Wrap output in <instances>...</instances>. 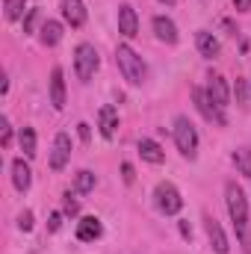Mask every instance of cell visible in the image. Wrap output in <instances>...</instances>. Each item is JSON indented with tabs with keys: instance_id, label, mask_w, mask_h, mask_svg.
Returning <instances> with one entry per match:
<instances>
[{
	"instance_id": "1",
	"label": "cell",
	"mask_w": 251,
	"mask_h": 254,
	"mask_svg": "<svg viewBox=\"0 0 251 254\" xmlns=\"http://www.w3.org/2000/svg\"><path fill=\"white\" fill-rule=\"evenodd\" d=\"M225 204H228V213H231V222H234V231H237V240H240L243 252L251 254L249 201H246V192L237 187V181H228V184H225Z\"/></svg>"
},
{
	"instance_id": "2",
	"label": "cell",
	"mask_w": 251,
	"mask_h": 254,
	"mask_svg": "<svg viewBox=\"0 0 251 254\" xmlns=\"http://www.w3.org/2000/svg\"><path fill=\"white\" fill-rule=\"evenodd\" d=\"M116 65H119V71H122V77H125L130 86H142L145 83V63H142V57L130 48V45H119L116 48Z\"/></svg>"
},
{
	"instance_id": "3",
	"label": "cell",
	"mask_w": 251,
	"mask_h": 254,
	"mask_svg": "<svg viewBox=\"0 0 251 254\" xmlns=\"http://www.w3.org/2000/svg\"><path fill=\"white\" fill-rule=\"evenodd\" d=\"M172 133H175V145H178V151H181L187 160H195V154H198V130H195V125L189 122L187 116H178Z\"/></svg>"
},
{
	"instance_id": "4",
	"label": "cell",
	"mask_w": 251,
	"mask_h": 254,
	"mask_svg": "<svg viewBox=\"0 0 251 254\" xmlns=\"http://www.w3.org/2000/svg\"><path fill=\"white\" fill-rule=\"evenodd\" d=\"M98 65H101V57H98L95 45H89V42L77 45V51H74V71H77V77H80L83 83H89V80L95 77Z\"/></svg>"
},
{
	"instance_id": "5",
	"label": "cell",
	"mask_w": 251,
	"mask_h": 254,
	"mask_svg": "<svg viewBox=\"0 0 251 254\" xmlns=\"http://www.w3.org/2000/svg\"><path fill=\"white\" fill-rule=\"evenodd\" d=\"M154 204H157V210H160V213L175 216V213H181L184 198H181V192H178V187H175V184L160 181V184H157V190H154Z\"/></svg>"
},
{
	"instance_id": "6",
	"label": "cell",
	"mask_w": 251,
	"mask_h": 254,
	"mask_svg": "<svg viewBox=\"0 0 251 254\" xmlns=\"http://www.w3.org/2000/svg\"><path fill=\"white\" fill-rule=\"evenodd\" d=\"M207 95H210V101L216 104V110H219V113H225V110L231 107V89H228V83H225V77H222V74H210Z\"/></svg>"
},
{
	"instance_id": "7",
	"label": "cell",
	"mask_w": 251,
	"mask_h": 254,
	"mask_svg": "<svg viewBox=\"0 0 251 254\" xmlns=\"http://www.w3.org/2000/svg\"><path fill=\"white\" fill-rule=\"evenodd\" d=\"M192 101H195V110L207 119V122H216V125H225L228 119H225V113H219L216 110V104L210 101V95H207V89H192Z\"/></svg>"
},
{
	"instance_id": "8",
	"label": "cell",
	"mask_w": 251,
	"mask_h": 254,
	"mask_svg": "<svg viewBox=\"0 0 251 254\" xmlns=\"http://www.w3.org/2000/svg\"><path fill=\"white\" fill-rule=\"evenodd\" d=\"M68 160H71V136L68 133H57L54 148H51V169L60 172V169H65Z\"/></svg>"
},
{
	"instance_id": "9",
	"label": "cell",
	"mask_w": 251,
	"mask_h": 254,
	"mask_svg": "<svg viewBox=\"0 0 251 254\" xmlns=\"http://www.w3.org/2000/svg\"><path fill=\"white\" fill-rule=\"evenodd\" d=\"M101 234H104V225H101L98 216H83L77 222V240L80 243H95Z\"/></svg>"
},
{
	"instance_id": "10",
	"label": "cell",
	"mask_w": 251,
	"mask_h": 254,
	"mask_svg": "<svg viewBox=\"0 0 251 254\" xmlns=\"http://www.w3.org/2000/svg\"><path fill=\"white\" fill-rule=\"evenodd\" d=\"M119 33L125 36V39H133V36H139V15H136V9L133 6H119Z\"/></svg>"
},
{
	"instance_id": "11",
	"label": "cell",
	"mask_w": 251,
	"mask_h": 254,
	"mask_svg": "<svg viewBox=\"0 0 251 254\" xmlns=\"http://www.w3.org/2000/svg\"><path fill=\"white\" fill-rule=\"evenodd\" d=\"M151 27H154V36H157L160 42H166V45H175V42H178V27H175L172 18L157 15V18L151 21Z\"/></svg>"
},
{
	"instance_id": "12",
	"label": "cell",
	"mask_w": 251,
	"mask_h": 254,
	"mask_svg": "<svg viewBox=\"0 0 251 254\" xmlns=\"http://www.w3.org/2000/svg\"><path fill=\"white\" fill-rule=\"evenodd\" d=\"M98 127H101V136L104 139H113L116 136V130H119V110L116 107H101V113H98Z\"/></svg>"
},
{
	"instance_id": "13",
	"label": "cell",
	"mask_w": 251,
	"mask_h": 254,
	"mask_svg": "<svg viewBox=\"0 0 251 254\" xmlns=\"http://www.w3.org/2000/svg\"><path fill=\"white\" fill-rule=\"evenodd\" d=\"M207 222V237H210V246H213V252L216 254H228V237H225V231H222V225L213 219V216H207L204 219Z\"/></svg>"
},
{
	"instance_id": "14",
	"label": "cell",
	"mask_w": 251,
	"mask_h": 254,
	"mask_svg": "<svg viewBox=\"0 0 251 254\" xmlns=\"http://www.w3.org/2000/svg\"><path fill=\"white\" fill-rule=\"evenodd\" d=\"M195 45H198V54L201 57H207V60H216L219 57V39L210 30H198L195 33Z\"/></svg>"
},
{
	"instance_id": "15",
	"label": "cell",
	"mask_w": 251,
	"mask_h": 254,
	"mask_svg": "<svg viewBox=\"0 0 251 254\" xmlns=\"http://www.w3.org/2000/svg\"><path fill=\"white\" fill-rule=\"evenodd\" d=\"M12 184H15V190L18 192H27L30 190V184H33V172H30V166L18 157V160H12Z\"/></svg>"
},
{
	"instance_id": "16",
	"label": "cell",
	"mask_w": 251,
	"mask_h": 254,
	"mask_svg": "<svg viewBox=\"0 0 251 254\" xmlns=\"http://www.w3.org/2000/svg\"><path fill=\"white\" fill-rule=\"evenodd\" d=\"M63 18L71 27H83L86 24V6H83V0H63Z\"/></svg>"
},
{
	"instance_id": "17",
	"label": "cell",
	"mask_w": 251,
	"mask_h": 254,
	"mask_svg": "<svg viewBox=\"0 0 251 254\" xmlns=\"http://www.w3.org/2000/svg\"><path fill=\"white\" fill-rule=\"evenodd\" d=\"M51 104H54V110H63V107H65V77H63V68H54V71H51Z\"/></svg>"
},
{
	"instance_id": "18",
	"label": "cell",
	"mask_w": 251,
	"mask_h": 254,
	"mask_svg": "<svg viewBox=\"0 0 251 254\" xmlns=\"http://www.w3.org/2000/svg\"><path fill=\"white\" fill-rule=\"evenodd\" d=\"M139 157H142L145 163H151V166H160V163L166 160V151H163L154 139H139Z\"/></svg>"
},
{
	"instance_id": "19",
	"label": "cell",
	"mask_w": 251,
	"mask_h": 254,
	"mask_svg": "<svg viewBox=\"0 0 251 254\" xmlns=\"http://www.w3.org/2000/svg\"><path fill=\"white\" fill-rule=\"evenodd\" d=\"M39 33H42V45L54 48V45H60V39H63V24H60V21H45Z\"/></svg>"
},
{
	"instance_id": "20",
	"label": "cell",
	"mask_w": 251,
	"mask_h": 254,
	"mask_svg": "<svg viewBox=\"0 0 251 254\" xmlns=\"http://www.w3.org/2000/svg\"><path fill=\"white\" fill-rule=\"evenodd\" d=\"M18 142H21L24 157H36V130H33V127H21Z\"/></svg>"
},
{
	"instance_id": "21",
	"label": "cell",
	"mask_w": 251,
	"mask_h": 254,
	"mask_svg": "<svg viewBox=\"0 0 251 254\" xmlns=\"http://www.w3.org/2000/svg\"><path fill=\"white\" fill-rule=\"evenodd\" d=\"M3 12H6V21H18L27 9V0H3Z\"/></svg>"
},
{
	"instance_id": "22",
	"label": "cell",
	"mask_w": 251,
	"mask_h": 254,
	"mask_svg": "<svg viewBox=\"0 0 251 254\" xmlns=\"http://www.w3.org/2000/svg\"><path fill=\"white\" fill-rule=\"evenodd\" d=\"M234 166L240 169V175L251 178V148H240V151H234Z\"/></svg>"
},
{
	"instance_id": "23",
	"label": "cell",
	"mask_w": 251,
	"mask_h": 254,
	"mask_svg": "<svg viewBox=\"0 0 251 254\" xmlns=\"http://www.w3.org/2000/svg\"><path fill=\"white\" fill-rule=\"evenodd\" d=\"M74 187L80 195H86V192L95 190V175L89 172V169H83V172H77V178H74Z\"/></svg>"
},
{
	"instance_id": "24",
	"label": "cell",
	"mask_w": 251,
	"mask_h": 254,
	"mask_svg": "<svg viewBox=\"0 0 251 254\" xmlns=\"http://www.w3.org/2000/svg\"><path fill=\"white\" fill-rule=\"evenodd\" d=\"M63 210H65V216H77V213H80V201H77L71 192L63 195Z\"/></svg>"
},
{
	"instance_id": "25",
	"label": "cell",
	"mask_w": 251,
	"mask_h": 254,
	"mask_svg": "<svg viewBox=\"0 0 251 254\" xmlns=\"http://www.w3.org/2000/svg\"><path fill=\"white\" fill-rule=\"evenodd\" d=\"M36 21H39V9H30V12H27V18H24V33H33Z\"/></svg>"
},
{
	"instance_id": "26",
	"label": "cell",
	"mask_w": 251,
	"mask_h": 254,
	"mask_svg": "<svg viewBox=\"0 0 251 254\" xmlns=\"http://www.w3.org/2000/svg\"><path fill=\"white\" fill-rule=\"evenodd\" d=\"M18 228H21V231H33V213H30V210H24V213L18 216Z\"/></svg>"
},
{
	"instance_id": "27",
	"label": "cell",
	"mask_w": 251,
	"mask_h": 254,
	"mask_svg": "<svg viewBox=\"0 0 251 254\" xmlns=\"http://www.w3.org/2000/svg\"><path fill=\"white\" fill-rule=\"evenodd\" d=\"M0 133H3V148H9V142H12V127H9V119H0Z\"/></svg>"
},
{
	"instance_id": "28",
	"label": "cell",
	"mask_w": 251,
	"mask_h": 254,
	"mask_svg": "<svg viewBox=\"0 0 251 254\" xmlns=\"http://www.w3.org/2000/svg\"><path fill=\"white\" fill-rule=\"evenodd\" d=\"M51 231H60L63 228V213H51V225H48Z\"/></svg>"
},
{
	"instance_id": "29",
	"label": "cell",
	"mask_w": 251,
	"mask_h": 254,
	"mask_svg": "<svg viewBox=\"0 0 251 254\" xmlns=\"http://www.w3.org/2000/svg\"><path fill=\"white\" fill-rule=\"evenodd\" d=\"M122 175H125V184H133V178H136V175H133V166H130V163H122Z\"/></svg>"
},
{
	"instance_id": "30",
	"label": "cell",
	"mask_w": 251,
	"mask_h": 254,
	"mask_svg": "<svg viewBox=\"0 0 251 254\" xmlns=\"http://www.w3.org/2000/svg\"><path fill=\"white\" fill-rule=\"evenodd\" d=\"M234 9L237 12H251V0H234Z\"/></svg>"
},
{
	"instance_id": "31",
	"label": "cell",
	"mask_w": 251,
	"mask_h": 254,
	"mask_svg": "<svg viewBox=\"0 0 251 254\" xmlns=\"http://www.w3.org/2000/svg\"><path fill=\"white\" fill-rule=\"evenodd\" d=\"M80 139L89 142V125H80Z\"/></svg>"
},
{
	"instance_id": "32",
	"label": "cell",
	"mask_w": 251,
	"mask_h": 254,
	"mask_svg": "<svg viewBox=\"0 0 251 254\" xmlns=\"http://www.w3.org/2000/svg\"><path fill=\"white\" fill-rule=\"evenodd\" d=\"M181 234H184V237H187V240H189V237H192V228H189L187 222H181Z\"/></svg>"
},
{
	"instance_id": "33",
	"label": "cell",
	"mask_w": 251,
	"mask_h": 254,
	"mask_svg": "<svg viewBox=\"0 0 251 254\" xmlns=\"http://www.w3.org/2000/svg\"><path fill=\"white\" fill-rule=\"evenodd\" d=\"M160 3H166V6H175V0H160Z\"/></svg>"
}]
</instances>
